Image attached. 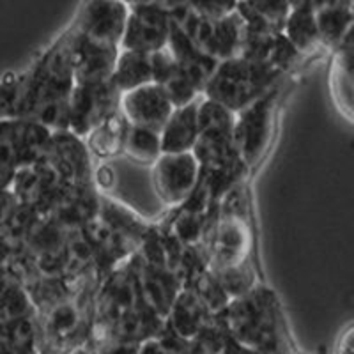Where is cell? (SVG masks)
Here are the masks:
<instances>
[{
    "instance_id": "cb8c5ba5",
    "label": "cell",
    "mask_w": 354,
    "mask_h": 354,
    "mask_svg": "<svg viewBox=\"0 0 354 354\" xmlns=\"http://www.w3.org/2000/svg\"><path fill=\"white\" fill-rule=\"evenodd\" d=\"M161 154H163V151H161L160 133L154 131V129L129 124L124 147H122V156L135 161V163H140V165L151 167Z\"/></svg>"
},
{
    "instance_id": "3957f363",
    "label": "cell",
    "mask_w": 354,
    "mask_h": 354,
    "mask_svg": "<svg viewBox=\"0 0 354 354\" xmlns=\"http://www.w3.org/2000/svg\"><path fill=\"white\" fill-rule=\"evenodd\" d=\"M255 234L246 179L221 198L209 236V270L221 271L254 259Z\"/></svg>"
},
{
    "instance_id": "4fadbf2b",
    "label": "cell",
    "mask_w": 354,
    "mask_h": 354,
    "mask_svg": "<svg viewBox=\"0 0 354 354\" xmlns=\"http://www.w3.org/2000/svg\"><path fill=\"white\" fill-rule=\"evenodd\" d=\"M71 68L75 84H101L112 78L119 46L97 43L84 36L73 24Z\"/></svg>"
},
{
    "instance_id": "5b68a950",
    "label": "cell",
    "mask_w": 354,
    "mask_h": 354,
    "mask_svg": "<svg viewBox=\"0 0 354 354\" xmlns=\"http://www.w3.org/2000/svg\"><path fill=\"white\" fill-rule=\"evenodd\" d=\"M282 82L273 85L254 103L234 113V145L250 172L264 160L270 149L277 106L282 96Z\"/></svg>"
},
{
    "instance_id": "277c9868",
    "label": "cell",
    "mask_w": 354,
    "mask_h": 354,
    "mask_svg": "<svg viewBox=\"0 0 354 354\" xmlns=\"http://www.w3.org/2000/svg\"><path fill=\"white\" fill-rule=\"evenodd\" d=\"M283 78L286 75L268 62H250L241 57H230L218 62L202 96L236 113L264 96Z\"/></svg>"
},
{
    "instance_id": "e0dca14e",
    "label": "cell",
    "mask_w": 354,
    "mask_h": 354,
    "mask_svg": "<svg viewBox=\"0 0 354 354\" xmlns=\"http://www.w3.org/2000/svg\"><path fill=\"white\" fill-rule=\"evenodd\" d=\"M330 71H328V84H330V96L333 105L346 117L347 122H353L354 109V85H353V32L330 52Z\"/></svg>"
},
{
    "instance_id": "6da1fadb",
    "label": "cell",
    "mask_w": 354,
    "mask_h": 354,
    "mask_svg": "<svg viewBox=\"0 0 354 354\" xmlns=\"http://www.w3.org/2000/svg\"><path fill=\"white\" fill-rule=\"evenodd\" d=\"M73 24L21 71L24 88L15 119H28L52 131H66L68 101L75 87L71 68Z\"/></svg>"
},
{
    "instance_id": "30bf717a",
    "label": "cell",
    "mask_w": 354,
    "mask_h": 354,
    "mask_svg": "<svg viewBox=\"0 0 354 354\" xmlns=\"http://www.w3.org/2000/svg\"><path fill=\"white\" fill-rule=\"evenodd\" d=\"M43 160L50 163L64 186L94 183V161L84 138L71 131H52Z\"/></svg>"
},
{
    "instance_id": "9c48e42d",
    "label": "cell",
    "mask_w": 354,
    "mask_h": 354,
    "mask_svg": "<svg viewBox=\"0 0 354 354\" xmlns=\"http://www.w3.org/2000/svg\"><path fill=\"white\" fill-rule=\"evenodd\" d=\"M198 161L194 153H163L151 165V181L156 197L167 209L181 205L194 192L198 179Z\"/></svg>"
},
{
    "instance_id": "ffe728a7",
    "label": "cell",
    "mask_w": 354,
    "mask_h": 354,
    "mask_svg": "<svg viewBox=\"0 0 354 354\" xmlns=\"http://www.w3.org/2000/svg\"><path fill=\"white\" fill-rule=\"evenodd\" d=\"M290 8L289 0H239L236 12L248 30L278 34L283 30Z\"/></svg>"
},
{
    "instance_id": "4dcf8cb0",
    "label": "cell",
    "mask_w": 354,
    "mask_h": 354,
    "mask_svg": "<svg viewBox=\"0 0 354 354\" xmlns=\"http://www.w3.org/2000/svg\"><path fill=\"white\" fill-rule=\"evenodd\" d=\"M138 354H169V351L163 347V344L158 338H151V340H145L142 344L140 349H138Z\"/></svg>"
},
{
    "instance_id": "d6a6232c",
    "label": "cell",
    "mask_w": 354,
    "mask_h": 354,
    "mask_svg": "<svg viewBox=\"0 0 354 354\" xmlns=\"http://www.w3.org/2000/svg\"><path fill=\"white\" fill-rule=\"evenodd\" d=\"M289 2H290V4H298V2H299V0H289Z\"/></svg>"
},
{
    "instance_id": "2e32d148",
    "label": "cell",
    "mask_w": 354,
    "mask_h": 354,
    "mask_svg": "<svg viewBox=\"0 0 354 354\" xmlns=\"http://www.w3.org/2000/svg\"><path fill=\"white\" fill-rule=\"evenodd\" d=\"M214 315L195 290L181 289L165 317V330L183 342L192 344Z\"/></svg>"
},
{
    "instance_id": "603a6c76",
    "label": "cell",
    "mask_w": 354,
    "mask_h": 354,
    "mask_svg": "<svg viewBox=\"0 0 354 354\" xmlns=\"http://www.w3.org/2000/svg\"><path fill=\"white\" fill-rule=\"evenodd\" d=\"M353 6H330L315 11L321 46L328 52L335 50L353 32Z\"/></svg>"
},
{
    "instance_id": "7a4b0ae2",
    "label": "cell",
    "mask_w": 354,
    "mask_h": 354,
    "mask_svg": "<svg viewBox=\"0 0 354 354\" xmlns=\"http://www.w3.org/2000/svg\"><path fill=\"white\" fill-rule=\"evenodd\" d=\"M230 337L255 354H294L286 312L277 292L259 282L250 292L230 299L220 312Z\"/></svg>"
},
{
    "instance_id": "836d02e7",
    "label": "cell",
    "mask_w": 354,
    "mask_h": 354,
    "mask_svg": "<svg viewBox=\"0 0 354 354\" xmlns=\"http://www.w3.org/2000/svg\"><path fill=\"white\" fill-rule=\"evenodd\" d=\"M294 354H301V353H298V351H296V353H294Z\"/></svg>"
},
{
    "instance_id": "f546056e",
    "label": "cell",
    "mask_w": 354,
    "mask_h": 354,
    "mask_svg": "<svg viewBox=\"0 0 354 354\" xmlns=\"http://www.w3.org/2000/svg\"><path fill=\"white\" fill-rule=\"evenodd\" d=\"M15 204H17V201H15V197H12L11 189L0 192V232H2V227H4V223L8 221Z\"/></svg>"
},
{
    "instance_id": "4316f807",
    "label": "cell",
    "mask_w": 354,
    "mask_h": 354,
    "mask_svg": "<svg viewBox=\"0 0 354 354\" xmlns=\"http://www.w3.org/2000/svg\"><path fill=\"white\" fill-rule=\"evenodd\" d=\"M239 0H188L189 8L197 12L198 17L207 20H220L232 15L238 8Z\"/></svg>"
},
{
    "instance_id": "9a60e30c",
    "label": "cell",
    "mask_w": 354,
    "mask_h": 354,
    "mask_svg": "<svg viewBox=\"0 0 354 354\" xmlns=\"http://www.w3.org/2000/svg\"><path fill=\"white\" fill-rule=\"evenodd\" d=\"M167 48L172 53L179 75L194 85L198 94L204 93L205 85H207L220 61H216L211 55H207L204 50L198 48L197 44L174 24V20Z\"/></svg>"
},
{
    "instance_id": "ba28073f",
    "label": "cell",
    "mask_w": 354,
    "mask_h": 354,
    "mask_svg": "<svg viewBox=\"0 0 354 354\" xmlns=\"http://www.w3.org/2000/svg\"><path fill=\"white\" fill-rule=\"evenodd\" d=\"M170 28L172 17L163 0L131 6L121 39V50L154 53L167 48Z\"/></svg>"
},
{
    "instance_id": "ac0fdd59",
    "label": "cell",
    "mask_w": 354,
    "mask_h": 354,
    "mask_svg": "<svg viewBox=\"0 0 354 354\" xmlns=\"http://www.w3.org/2000/svg\"><path fill=\"white\" fill-rule=\"evenodd\" d=\"M202 97V96H201ZM201 97L185 106L174 109L167 124L160 131L163 153H189L198 138V103Z\"/></svg>"
},
{
    "instance_id": "7402d4cb",
    "label": "cell",
    "mask_w": 354,
    "mask_h": 354,
    "mask_svg": "<svg viewBox=\"0 0 354 354\" xmlns=\"http://www.w3.org/2000/svg\"><path fill=\"white\" fill-rule=\"evenodd\" d=\"M112 84L121 94L153 84V69H151L149 53L133 52V50H119L115 68L112 73Z\"/></svg>"
},
{
    "instance_id": "1f68e13d",
    "label": "cell",
    "mask_w": 354,
    "mask_h": 354,
    "mask_svg": "<svg viewBox=\"0 0 354 354\" xmlns=\"http://www.w3.org/2000/svg\"><path fill=\"white\" fill-rule=\"evenodd\" d=\"M121 2H124L128 8H131V6H137V4H145V2H153V0H121Z\"/></svg>"
},
{
    "instance_id": "f1b7e54d",
    "label": "cell",
    "mask_w": 354,
    "mask_h": 354,
    "mask_svg": "<svg viewBox=\"0 0 354 354\" xmlns=\"http://www.w3.org/2000/svg\"><path fill=\"white\" fill-rule=\"evenodd\" d=\"M142 344H126V342H113V340H106V342L100 344V351L97 354H138Z\"/></svg>"
},
{
    "instance_id": "484cf974",
    "label": "cell",
    "mask_w": 354,
    "mask_h": 354,
    "mask_svg": "<svg viewBox=\"0 0 354 354\" xmlns=\"http://www.w3.org/2000/svg\"><path fill=\"white\" fill-rule=\"evenodd\" d=\"M305 59L306 57L298 52V48L283 36V32H278L277 36H274L273 48H271L268 64H271L274 69H278V71L287 77V75L298 68Z\"/></svg>"
},
{
    "instance_id": "44dd1931",
    "label": "cell",
    "mask_w": 354,
    "mask_h": 354,
    "mask_svg": "<svg viewBox=\"0 0 354 354\" xmlns=\"http://www.w3.org/2000/svg\"><path fill=\"white\" fill-rule=\"evenodd\" d=\"M282 32L305 57L314 55L319 50H324L321 46V39H319L315 9L310 6L308 0H299L298 4L290 8Z\"/></svg>"
},
{
    "instance_id": "83f0119b",
    "label": "cell",
    "mask_w": 354,
    "mask_h": 354,
    "mask_svg": "<svg viewBox=\"0 0 354 354\" xmlns=\"http://www.w3.org/2000/svg\"><path fill=\"white\" fill-rule=\"evenodd\" d=\"M331 354H354V326L351 322L338 333Z\"/></svg>"
},
{
    "instance_id": "7c38bea8",
    "label": "cell",
    "mask_w": 354,
    "mask_h": 354,
    "mask_svg": "<svg viewBox=\"0 0 354 354\" xmlns=\"http://www.w3.org/2000/svg\"><path fill=\"white\" fill-rule=\"evenodd\" d=\"M128 12L121 0H85L73 24L84 36L121 48Z\"/></svg>"
},
{
    "instance_id": "8fae6325",
    "label": "cell",
    "mask_w": 354,
    "mask_h": 354,
    "mask_svg": "<svg viewBox=\"0 0 354 354\" xmlns=\"http://www.w3.org/2000/svg\"><path fill=\"white\" fill-rule=\"evenodd\" d=\"M66 186L46 160L41 158L17 174L11 194L20 205L32 209L39 216H48Z\"/></svg>"
},
{
    "instance_id": "5bb4252c",
    "label": "cell",
    "mask_w": 354,
    "mask_h": 354,
    "mask_svg": "<svg viewBox=\"0 0 354 354\" xmlns=\"http://www.w3.org/2000/svg\"><path fill=\"white\" fill-rule=\"evenodd\" d=\"M174 109L170 97L158 84H147L121 94L119 110L131 126L154 129L160 133Z\"/></svg>"
},
{
    "instance_id": "d4e9b609",
    "label": "cell",
    "mask_w": 354,
    "mask_h": 354,
    "mask_svg": "<svg viewBox=\"0 0 354 354\" xmlns=\"http://www.w3.org/2000/svg\"><path fill=\"white\" fill-rule=\"evenodd\" d=\"M213 274L216 277L221 289L225 290L229 299L239 298L243 294L250 292L259 282H262L257 273V264L254 262V259L243 262L239 266H234V268L213 271Z\"/></svg>"
},
{
    "instance_id": "8992f818",
    "label": "cell",
    "mask_w": 354,
    "mask_h": 354,
    "mask_svg": "<svg viewBox=\"0 0 354 354\" xmlns=\"http://www.w3.org/2000/svg\"><path fill=\"white\" fill-rule=\"evenodd\" d=\"M52 129L28 119H0V192L11 188L17 174L43 158Z\"/></svg>"
},
{
    "instance_id": "e575fe53",
    "label": "cell",
    "mask_w": 354,
    "mask_h": 354,
    "mask_svg": "<svg viewBox=\"0 0 354 354\" xmlns=\"http://www.w3.org/2000/svg\"><path fill=\"white\" fill-rule=\"evenodd\" d=\"M213 354H223V353H213Z\"/></svg>"
},
{
    "instance_id": "52a82bcc",
    "label": "cell",
    "mask_w": 354,
    "mask_h": 354,
    "mask_svg": "<svg viewBox=\"0 0 354 354\" xmlns=\"http://www.w3.org/2000/svg\"><path fill=\"white\" fill-rule=\"evenodd\" d=\"M121 93L112 80L101 84H75L68 101L66 131L84 138L97 124L119 110Z\"/></svg>"
},
{
    "instance_id": "d6986e66",
    "label": "cell",
    "mask_w": 354,
    "mask_h": 354,
    "mask_svg": "<svg viewBox=\"0 0 354 354\" xmlns=\"http://www.w3.org/2000/svg\"><path fill=\"white\" fill-rule=\"evenodd\" d=\"M128 128L129 122L126 121L121 110H117L101 124H97L93 131H88L84 137V142L93 161L101 160L106 163L112 158L122 156Z\"/></svg>"
}]
</instances>
